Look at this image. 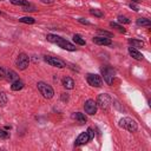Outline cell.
Returning <instances> with one entry per match:
<instances>
[{
	"label": "cell",
	"instance_id": "cell-1",
	"mask_svg": "<svg viewBox=\"0 0 151 151\" xmlns=\"http://www.w3.org/2000/svg\"><path fill=\"white\" fill-rule=\"evenodd\" d=\"M46 39H47L50 42L57 44L59 47H61V48H64V50H66V51H76V50H77V47H76L73 44H71L70 41L65 40L64 38H61V37H59V35H55V34H47Z\"/></svg>",
	"mask_w": 151,
	"mask_h": 151
},
{
	"label": "cell",
	"instance_id": "cell-2",
	"mask_svg": "<svg viewBox=\"0 0 151 151\" xmlns=\"http://www.w3.org/2000/svg\"><path fill=\"white\" fill-rule=\"evenodd\" d=\"M93 137H94V131H93L92 127H88V129L86 130V132H83V133H80V134L77 137V139H76V142H74V145H76V146L84 145V144H86L87 142L92 140Z\"/></svg>",
	"mask_w": 151,
	"mask_h": 151
},
{
	"label": "cell",
	"instance_id": "cell-3",
	"mask_svg": "<svg viewBox=\"0 0 151 151\" xmlns=\"http://www.w3.org/2000/svg\"><path fill=\"white\" fill-rule=\"evenodd\" d=\"M119 126L123 127V129H125V130H127L129 132H134V131H137V129H138L136 120L132 119V118H130V117L122 118V119L119 120Z\"/></svg>",
	"mask_w": 151,
	"mask_h": 151
},
{
	"label": "cell",
	"instance_id": "cell-4",
	"mask_svg": "<svg viewBox=\"0 0 151 151\" xmlns=\"http://www.w3.org/2000/svg\"><path fill=\"white\" fill-rule=\"evenodd\" d=\"M38 90L42 94V97L46 98V99H51L53 97V94H54V91H53L52 86L46 84V83H44V81H39L38 83Z\"/></svg>",
	"mask_w": 151,
	"mask_h": 151
},
{
	"label": "cell",
	"instance_id": "cell-5",
	"mask_svg": "<svg viewBox=\"0 0 151 151\" xmlns=\"http://www.w3.org/2000/svg\"><path fill=\"white\" fill-rule=\"evenodd\" d=\"M96 104L98 107H100L101 110H107L111 105V97L107 93H101L97 97Z\"/></svg>",
	"mask_w": 151,
	"mask_h": 151
},
{
	"label": "cell",
	"instance_id": "cell-6",
	"mask_svg": "<svg viewBox=\"0 0 151 151\" xmlns=\"http://www.w3.org/2000/svg\"><path fill=\"white\" fill-rule=\"evenodd\" d=\"M101 73H103V77H104V80L106 81L107 85H112L113 83V78H114V70L110 66H105L101 68Z\"/></svg>",
	"mask_w": 151,
	"mask_h": 151
},
{
	"label": "cell",
	"instance_id": "cell-7",
	"mask_svg": "<svg viewBox=\"0 0 151 151\" xmlns=\"http://www.w3.org/2000/svg\"><path fill=\"white\" fill-rule=\"evenodd\" d=\"M29 64V58L26 53H20L15 60V65L19 70H26Z\"/></svg>",
	"mask_w": 151,
	"mask_h": 151
},
{
	"label": "cell",
	"instance_id": "cell-8",
	"mask_svg": "<svg viewBox=\"0 0 151 151\" xmlns=\"http://www.w3.org/2000/svg\"><path fill=\"white\" fill-rule=\"evenodd\" d=\"M44 60L48 64V65H51V66H53V67H58V68H64L65 66H66V64L61 60V59H58V58H55V57H51V55H44Z\"/></svg>",
	"mask_w": 151,
	"mask_h": 151
},
{
	"label": "cell",
	"instance_id": "cell-9",
	"mask_svg": "<svg viewBox=\"0 0 151 151\" xmlns=\"http://www.w3.org/2000/svg\"><path fill=\"white\" fill-rule=\"evenodd\" d=\"M86 80H87V83H88L91 86H93V87H101V85H103L101 77L98 76V74L88 73L87 77H86Z\"/></svg>",
	"mask_w": 151,
	"mask_h": 151
},
{
	"label": "cell",
	"instance_id": "cell-10",
	"mask_svg": "<svg viewBox=\"0 0 151 151\" xmlns=\"http://www.w3.org/2000/svg\"><path fill=\"white\" fill-rule=\"evenodd\" d=\"M97 109H98V106H97V104H96V101L93 99H87L85 101V104H84V110H85V112L87 114L93 116L97 112Z\"/></svg>",
	"mask_w": 151,
	"mask_h": 151
},
{
	"label": "cell",
	"instance_id": "cell-11",
	"mask_svg": "<svg viewBox=\"0 0 151 151\" xmlns=\"http://www.w3.org/2000/svg\"><path fill=\"white\" fill-rule=\"evenodd\" d=\"M92 41L97 45H101V46H107V45H111L112 41L110 38H106V37H94L92 39Z\"/></svg>",
	"mask_w": 151,
	"mask_h": 151
},
{
	"label": "cell",
	"instance_id": "cell-12",
	"mask_svg": "<svg viewBox=\"0 0 151 151\" xmlns=\"http://www.w3.org/2000/svg\"><path fill=\"white\" fill-rule=\"evenodd\" d=\"M127 51H129V54H130L133 59H136V60H143V54H142L139 51H137L134 47H129Z\"/></svg>",
	"mask_w": 151,
	"mask_h": 151
},
{
	"label": "cell",
	"instance_id": "cell-13",
	"mask_svg": "<svg viewBox=\"0 0 151 151\" xmlns=\"http://www.w3.org/2000/svg\"><path fill=\"white\" fill-rule=\"evenodd\" d=\"M61 83H63V86L67 90H72L74 87V80L71 77H64Z\"/></svg>",
	"mask_w": 151,
	"mask_h": 151
},
{
	"label": "cell",
	"instance_id": "cell-14",
	"mask_svg": "<svg viewBox=\"0 0 151 151\" xmlns=\"http://www.w3.org/2000/svg\"><path fill=\"white\" fill-rule=\"evenodd\" d=\"M5 78H6L7 81H11V83H13L14 80L19 79L17 72H14L13 70H7V71L5 72Z\"/></svg>",
	"mask_w": 151,
	"mask_h": 151
},
{
	"label": "cell",
	"instance_id": "cell-15",
	"mask_svg": "<svg viewBox=\"0 0 151 151\" xmlns=\"http://www.w3.org/2000/svg\"><path fill=\"white\" fill-rule=\"evenodd\" d=\"M72 118L76 119L79 124H85V123H86V117H85V114L81 113V112H76V113H73V114H72Z\"/></svg>",
	"mask_w": 151,
	"mask_h": 151
},
{
	"label": "cell",
	"instance_id": "cell-16",
	"mask_svg": "<svg viewBox=\"0 0 151 151\" xmlns=\"http://www.w3.org/2000/svg\"><path fill=\"white\" fill-rule=\"evenodd\" d=\"M24 86H25L24 81H22V80H20V79H17V80H14V81L12 83L11 88H12L13 91H19V90H21Z\"/></svg>",
	"mask_w": 151,
	"mask_h": 151
},
{
	"label": "cell",
	"instance_id": "cell-17",
	"mask_svg": "<svg viewBox=\"0 0 151 151\" xmlns=\"http://www.w3.org/2000/svg\"><path fill=\"white\" fill-rule=\"evenodd\" d=\"M129 44L131 45V47H143L144 46V41L138 40V39H130Z\"/></svg>",
	"mask_w": 151,
	"mask_h": 151
},
{
	"label": "cell",
	"instance_id": "cell-18",
	"mask_svg": "<svg viewBox=\"0 0 151 151\" xmlns=\"http://www.w3.org/2000/svg\"><path fill=\"white\" fill-rule=\"evenodd\" d=\"M137 25L138 26H150L151 21L149 19H145V18H138L137 19Z\"/></svg>",
	"mask_w": 151,
	"mask_h": 151
},
{
	"label": "cell",
	"instance_id": "cell-19",
	"mask_svg": "<svg viewBox=\"0 0 151 151\" xmlns=\"http://www.w3.org/2000/svg\"><path fill=\"white\" fill-rule=\"evenodd\" d=\"M73 41L77 44V45H85L86 41L83 39V37L80 34H74L73 35Z\"/></svg>",
	"mask_w": 151,
	"mask_h": 151
},
{
	"label": "cell",
	"instance_id": "cell-20",
	"mask_svg": "<svg viewBox=\"0 0 151 151\" xmlns=\"http://www.w3.org/2000/svg\"><path fill=\"white\" fill-rule=\"evenodd\" d=\"M11 4L17 5V6H21V7L29 5V2H28L27 0H11Z\"/></svg>",
	"mask_w": 151,
	"mask_h": 151
},
{
	"label": "cell",
	"instance_id": "cell-21",
	"mask_svg": "<svg viewBox=\"0 0 151 151\" xmlns=\"http://www.w3.org/2000/svg\"><path fill=\"white\" fill-rule=\"evenodd\" d=\"M110 26L112 27V28H116L117 31H119V32H122V33H125L126 31H125V28L122 26V25H119V24H117V22H110Z\"/></svg>",
	"mask_w": 151,
	"mask_h": 151
},
{
	"label": "cell",
	"instance_id": "cell-22",
	"mask_svg": "<svg viewBox=\"0 0 151 151\" xmlns=\"http://www.w3.org/2000/svg\"><path fill=\"white\" fill-rule=\"evenodd\" d=\"M19 21L24 22V24H34L35 22V20L33 18H31V17H22V18L19 19Z\"/></svg>",
	"mask_w": 151,
	"mask_h": 151
},
{
	"label": "cell",
	"instance_id": "cell-23",
	"mask_svg": "<svg viewBox=\"0 0 151 151\" xmlns=\"http://www.w3.org/2000/svg\"><path fill=\"white\" fill-rule=\"evenodd\" d=\"M6 104H7V94L4 91H1L0 92V105L1 106H5Z\"/></svg>",
	"mask_w": 151,
	"mask_h": 151
},
{
	"label": "cell",
	"instance_id": "cell-24",
	"mask_svg": "<svg viewBox=\"0 0 151 151\" xmlns=\"http://www.w3.org/2000/svg\"><path fill=\"white\" fill-rule=\"evenodd\" d=\"M90 13L92 15H94V17H98V18H103L104 17V13L101 11H99V9H96V8H91L90 9Z\"/></svg>",
	"mask_w": 151,
	"mask_h": 151
},
{
	"label": "cell",
	"instance_id": "cell-25",
	"mask_svg": "<svg viewBox=\"0 0 151 151\" xmlns=\"http://www.w3.org/2000/svg\"><path fill=\"white\" fill-rule=\"evenodd\" d=\"M118 21H119L120 24H130V22H131V20H130L127 17H124V15H119V17H118Z\"/></svg>",
	"mask_w": 151,
	"mask_h": 151
},
{
	"label": "cell",
	"instance_id": "cell-26",
	"mask_svg": "<svg viewBox=\"0 0 151 151\" xmlns=\"http://www.w3.org/2000/svg\"><path fill=\"white\" fill-rule=\"evenodd\" d=\"M0 138H1V139H7V138H9V132H7L6 130L0 129Z\"/></svg>",
	"mask_w": 151,
	"mask_h": 151
},
{
	"label": "cell",
	"instance_id": "cell-27",
	"mask_svg": "<svg viewBox=\"0 0 151 151\" xmlns=\"http://www.w3.org/2000/svg\"><path fill=\"white\" fill-rule=\"evenodd\" d=\"M78 21H79L80 24H84V25H90V21L85 20L84 18H79V19H78Z\"/></svg>",
	"mask_w": 151,
	"mask_h": 151
},
{
	"label": "cell",
	"instance_id": "cell-28",
	"mask_svg": "<svg viewBox=\"0 0 151 151\" xmlns=\"http://www.w3.org/2000/svg\"><path fill=\"white\" fill-rule=\"evenodd\" d=\"M99 33L100 34H103V35H105V37H112V33H110V32H105V31H99Z\"/></svg>",
	"mask_w": 151,
	"mask_h": 151
},
{
	"label": "cell",
	"instance_id": "cell-29",
	"mask_svg": "<svg viewBox=\"0 0 151 151\" xmlns=\"http://www.w3.org/2000/svg\"><path fill=\"white\" fill-rule=\"evenodd\" d=\"M4 78H5V70L0 66V80H1V79H4Z\"/></svg>",
	"mask_w": 151,
	"mask_h": 151
},
{
	"label": "cell",
	"instance_id": "cell-30",
	"mask_svg": "<svg viewBox=\"0 0 151 151\" xmlns=\"http://www.w3.org/2000/svg\"><path fill=\"white\" fill-rule=\"evenodd\" d=\"M130 7H131L133 11H136V12H137V11H139L138 6H136V5H134V2H131V4H130Z\"/></svg>",
	"mask_w": 151,
	"mask_h": 151
},
{
	"label": "cell",
	"instance_id": "cell-31",
	"mask_svg": "<svg viewBox=\"0 0 151 151\" xmlns=\"http://www.w3.org/2000/svg\"><path fill=\"white\" fill-rule=\"evenodd\" d=\"M61 100H64V101H67V100H68V96H67V93H63V96H61Z\"/></svg>",
	"mask_w": 151,
	"mask_h": 151
},
{
	"label": "cell",
	"instance_id": "cell-32",
	"mask_svg": "<svg viewBox=\"0 0 151 151\" xmlns=\"http://www.w3.org/2000/svg\"><path fill=\"white\" fill-rule=\"evenodd\" d=\"M41 2H44V4H52L53 2V0H40Z\"/></svg>",
	"mask_w": 151,
	"mask_h": 151
},
{
	"label": "cell",
	"instance_id": "cell-33",
	"mask_svg": "<svg viewBox=\"0 0 151 151\" xmlns=\"http://www.w3.org/2000/svg\"><path fill=\"white\" fill-rule=\"evenodd\" d=\"M5 130H11V126H8V125H7V126H5Z\"/></svg>",
	"mask_w": 151,
	"mask_h": 151
},
{
	"label": "cell",
	"instance_id": "cell-34",
	"mask_svg": "<svg viewBox=\"0 0 151 151\" xmlns=\"http://www.w3.org/2000/svg\"><path fill=\"white\" fill-rule=\"evenodd\" d=\"M142 0H132V2H140Z\"/></svg>",
	"mask_w": 151,
	"mask_h": 151
},
{
	"label": "cell",
	"instance_id": "cell-35",
	"mask_svg": "<svg viewBox=\"0 0 151 151\" xmlns=\"http://www.w3.org/2000/svg\"><path fill=\"white\" fill-rule=\"evenodd\" d=\"M0 14H1V11H0Z\"/></svg>",
	"mask_w": 151,
	"mask_h": 151
}]
</instances>
